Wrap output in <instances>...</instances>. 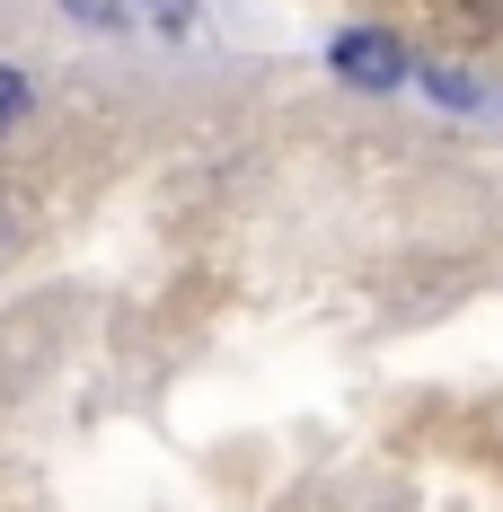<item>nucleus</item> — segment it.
Here are the masks:
<instances>
[{
    "mask_svg": "<svg viewBox=\"0 0 503 512\" xmlns=\"http://www.w3.org/2000/svg\"><path fill=\"white\" fill-rule=\"evenodd\" d=\"M336 71H345L353 89H398L406 53H398V36H380V27H353V36H336Z\"/></svg>",
    "mask_w": 503,
    "mask_h": 512,
    "instance_id": "nucleus-1",
    "label": "nucleus"
},
{
    "mask_svg": "<svg viewBox=\"0 0 503 512\" xmlns=\"http://www.w3.org/2000/svg\"><path fill=\"white\" fill-rule=\"evenodd\" d=\"M18 115H27V80H18V71H9V62H0V133H9V124H18Z\"/></svg>",
    "mask_w": 503,
    "mask_h": 512,
    "instance_id": "nucleus-2",
    "label": "nucleus"
},
{
    "mask_svg": "<svg viewBox=\"0 0 503 512\" xmlns=\"http://www.w3.org/2000/svg\"><path fill=\"white\" fill-rule=\"evenodd\" d=\"M27 248V221H18V204H9V195H0V265H9V256Z\"/></svg>",
    "mask_w": 503,
    "mask_h": 512,
    "instance_id": "nucleus-3",
    "label": "nucleus"
},
{
    "mask_svg": "<svg viewBox=\"0 0 503 512\" xmlns=\"http://www.w3.org/2000/svg\"><path fill=\"white\" fill-rule=\"evenodd\" d=\"M71 9H80V18H98V27H106V18H124V0H71Z\"/></svg>",
    "mask_w": 503,
    "mask_h": 512,
    "instance_id": "nucleus-4",
    "label": "nucleus"
}]
</instances>
